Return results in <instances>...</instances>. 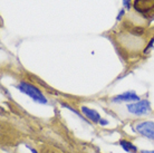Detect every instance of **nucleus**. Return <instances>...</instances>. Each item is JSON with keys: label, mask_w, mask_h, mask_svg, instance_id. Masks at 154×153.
<instances>
[{"label": "nucleus", "mask_w": 154, "mask_h": 153, "mask_svg": "<svg viewBox=\"0 0 154 153\" xmlns=\"http://www.w3.org/2000/svg\"><path fill=\"white\" fill-rule=\"evenodd\" d=\"M81 110H82V113H83L89 121H92V122H94V123H100L102 117H100V113L97 111L93 110V108H89V107H87V106H82Z\"/></svg>", "instance_id": "obj_6"}, {"label": "nucleus", "mask_w": 154, "mask_h": 153, "mask_svg": "<svg viewBox=\"0 0 154 153\" xmlns=\"http://www.w3.org/2000/svg\"><path fill=\"white\" fill-rule=\"evenodd\" d=\"M127 111L134 115H146L150 114L152 108L151 104L147 100H140L139 102L127 104Z\"/></svg>", "instance_id": "obj_2"}, {"label": "nucleus", "mask_w": 154, "mask_h": 153, "mask_svg": "<svg viewBox=\"0 0 154 153\" xmlns=\"http://www.w3.org/2000/svg\"><path fill=\"white\" fill-rule=\"evenodd\" d=\"M119 145L122 146L126 152L128 153H137V148L130 141H126V140H121L119 141Z\"/></svg>", "instance_id": "obj_7"}, {"label": "nucleus", "mask_w": 154, "mask_h": 153, "mask_svg": "<svg viewBox=\"0 0 154 153\" xmlns=\"http://www.w3.org/2000/svg\"><path fill=\"white\" fill-rule=\"evenodd\" d=\"M123 15H124V9H119V15H117V18L116 19L119 20H122V17H123Z\"/></svg>", "instance_id": "obj_9"}, {"label": "nucleus", "mask_w": 154, "mask_h": 153, "mask_svg": "<svg viewBox=\"0 0 154 153\" xmlns=\"http://www.w3.org/2000/svg\"><path fill=\"white\" fill-rule=\"evenodd\" d=\"M123 6L126 10H130V8H131V0H123Z\"/></svg>", "instance_id": "obj_8"}, {"label": "nucleus", "mask_w": 154, "mask_h": 153, "mask_svg": "<svg viewBox=\"0 0 154 153\" xmlns=\"http://www.w3.org/2000/svg\"><path fill=\"white\" fill-rule=\"evenodd\" d=\"M17 88H18L21 93L28 95L30 98H32V100L35 101V102H37V103H40V104L47 103V100H46V97L44 96V94H42L36 86H34V85L29 84V83H26V82H20L19 84L17 85Z\"/></svg>", "instance_id": "obj_1"}, {"label": "nucleus", "mask_w": 154, "mask_h": 153, "mask_svg": "<svg viewBox=\"0 0 154 153\" xmlns=\"http://www.w3.org/2000/svg\"><path fill=\"white\" fill-rule=\"evenodd\" d=\"M26 146H27L28 149L30 150V151H31V152H32V153H38V152H37V151H36L35 149H32V148H31V146H29V145H26Z\"/></svg>", "instance_id": "obj_12"}, {"label": "nucleus", "mask_w": 154, "mask_h": 153, "mask_svg": "<svg viewBox=\"0 0 154 153\" xmlns=\"http://www.w3.org/2000/svg\"><path fill=\"white\" fill-rule=\"evenodd\" d=\"M113 103H119V102H139L140 96L137 94H135L133 91L130 92H125L121 95H117L115 97H113L111 100Z\"/></svg>", "instance_id": "obj_5"}, {"label": "nucleus", "mask_w": 154, "mask_h": 153, "mask_svg": "<svg viewBox=\"0 0 154 153\" xmlns=\"http://www.w3.org/2000/svg\"><path fill=\"white\" fill-rule=\"evenodd\" d=\"M100 124L102 125V126H105V125H107V124H108V121H107V120H104V119H100Z\"/></svg>", "instance_id": "obj_10"}, {"label": "nucleus", "mask_w": 154, "mask_h": 153, "mask_svg": "<svg viewBox=\"0 0 154 153\" xmlns=\"http://www.w3.org/2000/svg\"><path fill=\"white\" fill-rule=\"evenodd\" d=\"M134 9L143 15H154V0H134Z\"/></svg>", "instance_id": "obj_4"}, {"label": "nucleus", "mask_w": 154, "mask_h": 153, "mask_svg": "<svg viewBox=\"0 0 154 153\" xmlns=\"http://www.w3.org/2000/svg\"><path fill=\"white\" fill-rule=\"evenodd\" d=\"M140 153H154V151H152V150H142Z\"/></svg>", "instance_id": "obj_11"}, {"label": "nucleus", "mask_w": 154, "mask_h": 153, "mask_svg": "<svg viewBox=\"0 0 154 153\" xmlns=\"http://www.w3.org/2000/svg\"><path fill=\"white\" fill-rule=\"evenodd\" d=\"M134 130L143 136L150 140H154V122L152 121H144L135 124Z\"/></svg>", "instance_id": "obj_3"}]
</instances>
